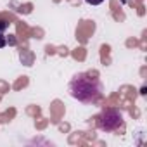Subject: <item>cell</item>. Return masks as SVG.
Here are the masks:
<instances>
[{"label": "cell", "instance_id": "obj_4", "mask_svg": "<svg viewBox=\"0 0 147 147\" xmlns=\"http://www.w3.org/2000/svg\"><path fill=\"white\" fill-rule=\"evenodd\" d=\"M5 43H7V40H5V36H4V33L0 31V49L2 47H5Z\"/></svg>", "mask_w": 147, "mask_h": 147}, {"label": "cell", "instance_id": "obj_5", "mask_svg": "<svg viewBox=\"0 0 147 147\" xmlns=\"http://www.w3.org/2000/svg\"><path fill=\"white\" fill-rule=\"evenodd\" d=\"M87 4H90V5H99V4H102L104 0H85Z\"/></svg>", "mask_w": 147, "mask_h": 147}, {"label": "cell", "instance_id": "obj_1", "mask_svg": "<svg viewBox=\"0 0 147 147\" xmlns=\"http://www.w3.org/2000/svg\"><path fill=\"white\" fill-rule=\"evenodd\" d=\"M69 92L83 104H95L102 97V83L90 75H76L69 83Z\"/></svg>", "mask_w": 147, "mask_h": 147}, {"label": "cell", "instance_id": "obj_2", "mask_svg": "<svg viewBox=\"0 0 147 147\" xmlns=\"http://www.w3.org/2000/svg\"><path fill=\"white\" fill-rule=\"evenodd\" d=\"M99 128L104 131H114L123 126V116L118 109H104L97 119Z\"/></svg>", "mask_w": 147, "mask_h": 147}, {"label": "cell", "instance_id": "obj_3", "mask_svg": "<svg viewBox=\"0 0 147 147\" xmlns=\"http://www.w3.org/2000/svg\"><path fill=\"white\" fill-rule=\"evenodd\" d=\"M7 26H9V23H7V21H4V19L0 21V31H2V33L7 30Z\"/></svg>", "mask_w": 147, "mask_h": 147}]
</instances>
